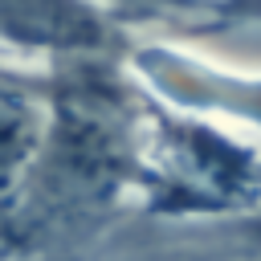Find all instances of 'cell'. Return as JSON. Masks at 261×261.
<instances>
[{
  "mask_svg": "<svg viewBox=\"0 0 261 261\" xmlns=\"http://www.w3.org/2000/svg\"><path fill=\"white\" fill-rule=\"evenodd\" d=\"M118 16L122 24H143V20H163V16H200V0H90Z\"/></svg>",
  "mask_w": 261,
  "mask_h": 261,
  "instance_id": "obj_5",
  "label": "cell"
},
{
  "mask_svg": "<svg viewBox=\"0 0 261 261\" xmlns=\"http://www.w3.org/2000/svg\"><path fill=\"white\" fill-rule=\"evenodd\" d=\"M49 126L45 65L0 61V224L16 212Z\"/></svg>",
  "mask_w": 261,
  "mask_h": 261,
  "instance_id": "obj_4",
  "label": "cell"
},
{
  "mask_svg": "<svg viewBox=\"0 0 261 261\" xmlns=\"http://www.w3.org/2000/svg\"><path fill=\"white\" fill-rule=\"evenodd\" d=\"M0 33L29 65L61 53H122L130 41V24L90 0H0Z\"/></svg>",
  "mask_w": 261,
  "mask_h": 261,
  "instance_id": "obj_3",
  "label": "cell"
},
{
  "mask_svg": "<svg viewBox=\"0 0 261 261\" xmlns=\"http://www.w3.org/2000/svg\"><path fill=\"white\" fill-rule=\"evenodd\" d=\"M196 24L220 29V24H261V0H200Z\"/></svg>",
  "mask_w": 261,
  "mask_h": 261,
  "instance_id": "obj_6",
  "label": "cell"
},
{
  "mask_svg": "<svg viewBox=\"0 0 261 261\" xmlns=\"http://www.w3.org/2000/svg\"><path fill=\"white\" fill-rule=\"evenodd\" d=\"M135 208L163 220H228L261 208V151L212 118L147 94Z\"/></svg>",
  "mask_w": 261,
  "mask_h": 261,
  "instance_id": "obj_1",
  "label": "cell"
},
{
  "mask_svg": "<svg viewBox=\"0 0 261 261\" xmlns=\"http://www.w3.org/2000/svg\"><path fill=\"white\" fill-rule=\"evenodd\" d=\"M135 82L171 110L224 118L228 126H245L261 135V69L220 65L175 41H139L130 37L122 49Z\"/></svg>",
  "mask_w": 261,
  "mask_h": 261,
  "instance_id": "obj_2",
  "label": "cell"
},
{
  "mask_svg": "<svg viewBox=\"0 0 261 261\" xmlns=\"http://www.w3.org/2000/svg\"><path fill=\"white\" fill-rule=\"evenodd\" d=\"M0 261H12V245H8V237H4V228H0Z\"/></svg>",
  "mask_w": 261,
  "mask_h": 261,
  "instance_id": "obj_7",
  "label": "cell"
}]
</instances>
